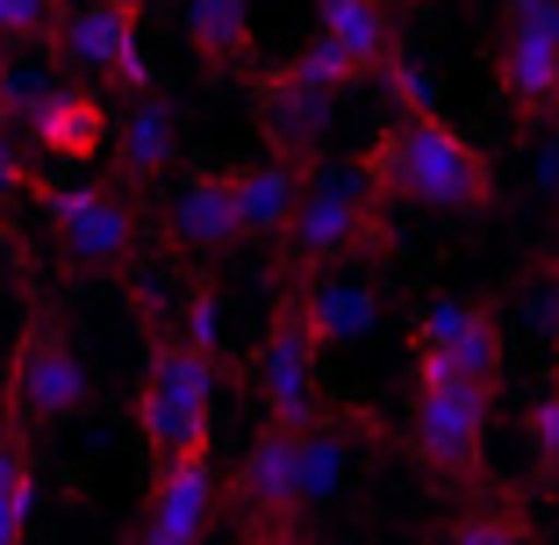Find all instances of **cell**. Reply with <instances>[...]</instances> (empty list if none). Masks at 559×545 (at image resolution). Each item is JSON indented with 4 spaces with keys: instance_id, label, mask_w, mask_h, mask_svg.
I'll return each instance as SVG.
<instances>
[{
    "instance_id": "1",
    "label": "cell",
    "mask_w": 559,
    "mask_h": 545,
    "mask_svg": "<svg viewBox=\"0 0 559 545\" xmlns=\"http://www.w3.org/2000/svg\"><path fill=\"white\" fill-rule=\"evenodd\" d=\"M359 180L373 187L388 209H444V215H474V209H495L502 201V180H495V158L460 130L444 122L438 108L424 116H395L380 122L373 144L352 158Z\"/></svg>"
},
{
    "instance_id": "2",
    "label": "cell",
    "mask_w": 559,
    "mask_h": 545,
    "mask_svg": "<svg viewBox=\"0 0 559 545\" xmlns=\"http://www.w3.org/2000/svg\"><path fill=\"white\" fill-rule=\"evenodd\" d=\"M395 209L359 180V166H330L316 158L301 209L287 237L273 245V281H330V273H359V265L395 259Z\"/></svg>"
},
{
    "instance_id": "3",
    "label": "cell",
    "mask_w": 559,
    "mask_h": 545,
    "mask_svg": "<svg viewBox=\"0 0 559 545\" xmlns=\"http://www.w3.org/2000/svg\"><path fill=\"white\" fill-rule=\"evenodd\" d=\"M215 388H223V366L201 359L173 316H151L144 374H136V438H144L151 466L215 452Z\"/></svg>"
},
{
    "instance_id": "4",
    "label": "cell",
    "mask_w": 559,
    "mask_h": 545,
    "mask_svg": "<svg viewBox=\"0 0 559 545\" xmlns=\"http://www.w3.org/2000/svg\"><path fill=\"white\" fill-rule=\"evenodd\" d=\"M86 410H94V374H86L80 345H72L66 316L50 301H29L15 345L0 359V416L22 430H58Z\"/></svg>"
},
{
    "instance_id": "5",
    "label": "cell",
    "mask_w": 559,
    "mask_h": 545,
    "mask_svg": "<svg viewBox=\"0 0 559 545\" xmlns=\"http://www.w3.org/2000/svg\"><path fill=\"white\" fill-rule=\"evenodd\" d=\"M409 460L424 466V481L438 496H466L488 481V416L495 395L488 388H466V380H430L409 374Z\"/></svg>"
},
{
    "instance_id": "6",
    "label": "cell",
    "mask_w": 559,
    "mask_h": 545,
    "mask_svg": "<svg viewBox=\"0 0 559 545\" xmlns=\"http://www.w3.org/2000/svg\"><path fill=\"white\" fill-rule=\"evenodd\" d=\"M251 395L273 430H309L323 416V337L309 323L301 281H273V316L251 352Z\"/></svg>"
},
{
    "instance_id": "7",
    "label": "cell",
    "mask_w": 559,
    "mask_h": 545,
    "mask_svg": "<svg viewBox=\"0 0 559 545\" xmlns=\"http://www.w3.org/2000/svg\"><path fill=\"white\" fill-rule=\"evenodd\" d=\"M44 230L50 251L72 281H122L144 251V201H130L108 180L50 187L44 194Z\"/></svg>"
},
{
    "instance_id": "8",
    "label": "cell",
    "mask_w": 559,
    "mask_h": 545,
    "mask_svg": "<svg viewBox=\"0 0 559 545\" xmlns=\"http://www.w3.org/2000/svg\"><path fill=\"white\" fill-rule=\"evenodd\" d=\"M488 94L516 130L559 122V0H502Z\"/></svg>"
},
{
    "instance_id": "9",
    "label": "cell",
    "mask_w": 559,
    "mask_h": 545,
    "mask_svg": "<svg viewBox=\"0 0 559 545\" xmlns=\"http://www.w3.org/2000/svg\"><path fill=\"white\" fill-rule=\"evenodd\" d=\"M223 517L237 538H309V488H301V430L259 424L251 452L223 481Z\"/></svg>"
},
{
    "instance_id": "10",
    "label": "cell",
    "mask_w": 559,
    "mask_h": 545,
    "mask_svg": "<svg viewBox=\"0 0 559 545\" xmlns=\"http://www.w3.org/2000/svg\"><path fill=\"white\" fill-rule=\"evenodd\" d=\"M395 58H402V15L388 0H316L309 44L295 50V66L323 94H352V86L380 80Z\"/></svg>"
},
{
    "instance_id": "11",
    "label": "cell",
    "mask_w": 559,
    "mask_h": 545,
    "mask_svg": "<svg viewBox=\"0 0 559 545\" xmlns=\"http://www.w3.org/2000/svg\"><path fill=\"white\" fill-rule=\"evenodd\" d=\"M409 374L502 395V316L474 295H430L409 316Z\"/></svg>"
},
{
    "instance_id": "12",
    "label": "cell",
    "mask_w": 559,
    "mask_h": 545,
    "mask_svg": "<svg viewBox=\"0 0 559 545\" xmlns=\"http://www.w3.org/2000/svg\"><path fill=\"white\" fill-rule=\"evenodd\" d=\"M136 8L144 0H72L66 29L50 44V58L80 80H108L122 94H158V72H151L144 44H136Z\"/></svg>"
},
{
    "instance_id": "13",
    "label": "cell",
    "mask_w": 559,
    "mask_h": 545,
    "mask_svg": "<svg viewBox=\"0 0 559 545\" xmlns=\"http://www.w3.org/2000/svg\"><path fill=\"white\" fill-rule=\"evenodd\" d=\"M330 122H337V94H323L295 58H280V66H251V130H259L265 158L316 166L323 144H330Z\"/></svg>"
},
{
    "instance_id": "14",
    "label": "cell",
    "mask_w": 559,
    "mask_h": 545,
    "mask_svg": "<svg viewBox=\"0 0 559 545\" xmlns=\"http://www.w3.org/2000/svg\"><path fill=\"white\" fill-rule=\"evenodd\" d=\"M158 245L173 259H194V265H215L230 259L245 237V215H237V180L230 166H194L165 187V209H158Z\"/></svg>"
},
{
    "instance_id": "15",
    "label": "cell",
    "mask_w": 559,
    "mask_h": 545,
    "mask_svg": "<svg viewBox=\"0 0 559 545\" xmlns=\"http://www.w3.org/2000/svg\"><path fill=\"white\" fill-rule=\"evenodd\" d=\"M215 517H223V481H215V452L201 460H173L144 474V510H136L130 545H209Z\"/></svg>"
},
{
    "instance_id": "16",
    "label": "cell",
    "mask_w": 559,
    "mask_h": 545,
    "mask_svg": "<svg viewBox=\"0 0 559 545\" xmlns=\"http://www.w3.org/2000/svg\"><path fill=\"white\" fill-rule=\"evenodd\" d=\"M173 166H180V108L165 94H136L116 116V137H108V187L144 201L173 180Z\"/></svg>"
},
{
    "instance_id": "17",
    "label": "cell",
    "mask_w": 559,
    "mask_h": 545,
    "mask_svg": "<svg viewBox=\"0 0 559 545\" xmlns=\"http://www.w3.org/2000/svg\"><path fill=\"white\" fill-rule=\"evenodd\" d=\"M22 130H29V144L44 151V158H72V166H86V158L108 151L116 122H108V100H100L94 86H50V94L29 108Z\"/></svg>"
},
{
    "instance_id": "18",
    "label": "cell",
    "mask_w": 559,
    "mask_h": 545,
    "mask_svg": "<svg viewBox=\"0 0 559 545\" xmlns=\"http://www.w3.org/2000/svg\"><path fill=\"white\" fill-rule=\"evenodd\" d=\"M180 29H187L201 80H251V44H259L251 0H187Z\"/></svg>"
},
{
    "instance_id": "19",
    "label": "cell",
    "mask_w": 559,
    "mask_h": 545,
    "mask_svg": "<svg viewBox=\"0 0 559 545\" xmlns=\"http://www.w3.org/2000/svg\"><path fill=\"white\" fill-rule=\"evenodd\" d=\"M237 180V215H245L251 245H280L287 223L301 209V187H309V166H287V158H251V166H230Z\"/></svg>"
},
{
    "instance_id": "20",
    "label": "cell",
    "mask_w": 559,
    "mask_h": 545,
    "mask_svg": "<svg viewBox=\"0 0 559 545\" xmlns=\"http://www.w3.org/2000/svg\"><path fill=\"white\" fill-rule=\"evenodd\" d=\"M301 295H309V323L323 337V352L366 345V331H373V287H359L352 273H330V281H301Z\"/></svg>"
},
{
    "instance_id": "21",
    "label": "cell",
    "mask_w": 559,
    "mask_h": 545,
    "mask_svg": "<svg viewBox=\"0 0 559 545\" xmlns=\"http://www.w3.org/2000/svg\"><path fill=\"white\" fill-rule=\"evenodd\" d=\"M36 524V452L29 430L0 416V545H29Z\"/></svg>"
},
{
    "instance_id": "22",
    "label": "cell",
    "mask_w": 559,
    "mask_h": 545,
    "mask_svg": "<svg viewBox=\"0 0 559 545\" xmlns=\"http://www.w3.org/2000/svg\"><path fill=\"white\" fill-rule=\"evenodd\" d=\"M531 538H538V531H531V502L524 496H495V502H480V510L444 517L430 545H531Z\"/></svg>"
},
{
    "instance_id": "23",
    "label": "cell",
    "mask_w": 559,
    "mask_h": 545,
    "mask_svg": "<svg viewBox=\"0 0 559 545\" xmlns=\"http://www.w3.org/2000/svg\"><path fill=\"white\" fill-rule=\"evenodd\" d=\"M72 0H0V50H22V44H58Z\"/></svg>"
},
{
    "instance_id": "24",
    "label": "cell",
    "mask_w": 559,
    "mask_h": 545,
    "mask_svg": "<svg viewBox=\"0 0 559 545\" xmlns=\"http://www.w3.org/2000/svg\"><path fill=\"white\" fill-rule=\"evenodd\" d=\"M180 323V337L201 352V359L223 366V295H215V281H194V295H187V316H173Z\"/></svg>"
},
{
    "instance_id": "25",
    "label": "cell",
    "mask_w": 559,
    "mask_h": 545,
    "mask_svg": "<svg viewBox=\"0 0 559 545\" xmlns=\"http://www.w3.org/2000/svg\"><path fill=\"white\" fill-rule=\"evenodd\" d=\"M44 194H50V180H36V166L0 137V209H8V201H36V209H44Z\"/></svg>"
},
{
    "instance_id": "26",
    "label": "cell",
    "mask_w": 559,
    "mask_h": 545,
    "mask_svg": "<svg viewBox=\"0 0 559 545\" xmlns=\"http://www.w3.org/2000/svg\"><path fill=\"white\" fill-rule=\"evenodd\" d=\"M251 545H309V538H251Z\"/></svg>"
}]
</instances>
